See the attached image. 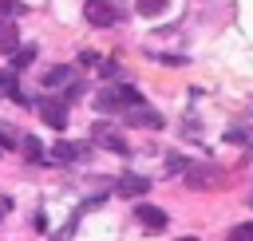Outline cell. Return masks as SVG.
<instances>
[{
	"instance_id": "obj_14",
	"label": "cell",
	"mask_w": 253,
	"mask_h": 241,
	"mask_svg": "<svg viewBox=\"0 0 253 241\" xmlns=\"http://www.w3.org/2000/svg\"><path fill=\"white\" fill-rule=\"evenodd\" d=\"M225 241H253V221H241L225 233Z\"/></svg>"
},
{
	"instance_id": "obj_17",
	"label": "cell",
	"mask_w": 253,
	"mask_h": 241,
	"mask_svg": "<svg viewBox=\"0 0 253 241\" xmlns=\"http://www.w3.org/2000/svg\"><path fill=\"white\" fill-rule=\"evenodd\" d=\"M24 146H28V158H43V150H40V142H36V138H28Z\"/></svg>"
},
{
	"instance_id": "obj_11",
	"label": "cell",
	"mask_w": 253,
	"mask_h": 241,
	"mask_svg": "<svg viewBox=\"0 0 253 241\" xmlns=\"http://www.w3.org/2000/svg\"><path fill=\"white\" fill-rule=\"evenodd\" d=\"M32 59H36V43H16V51H12V71H24Z\"/></svg>"
},
{
	"instance_id": "obj_5",
	"label": "cell",
	"mask_w": 253,
	"mask_h": 241,
	"mask_svg": "<svg viewBox=\"0 0 253 241\" xmlns=\"http://www.w3.org/2000/svg\"><path fill=\"white\" fill-rule=\"evenodd\" d=\"M123 122H126V126H146V130H154V126H162V115L150 111L146 103H138V107L123 111Z\"/></svg>"
},
{
	"instance_id": "obj_10",
	"label": "cell",
	"mask_w": 253,
	"mask_h": 241,
	"mask_svg": "<svg viewBox=\"0 0 253 241\" xmlns=\"http://www.w3.org/2000/svg\"><path fill=\"white\" fill-rule=\"evenodd\" d=\"M71 79H75V71H71V67H63V63L47 67V75H43V83H47L51 91H59V87H63V83H71Z\"/></svg>"
},
{
	"instance_id": "obj_13",
	"label": "cell",
	"mask_w": 253,
	"mask_h": 241,
	"mask_svg": "<svg viewBox=\"0 0 253 241\" xmlns=\"http://www.w3.org/2000/svg\"><path fill=\"white\" fill-rule=\"evenodd\" d=\"M0 95H12V99H20V103H28V95L16 87V71H0Z\"/></svg>"
},
{
	"instance_id": "obj_4",
	"label": "cell",
	"mask_w": 253,
	"mask_h": 241,
	"mask_svg": "<svg viewBox=\"0 0 253 241\" xmlns=\"http://www.w3.org/2000/svg\"><path fill=\"white\" fill-rule=\"evenodd\" d=\"M36 107H40V115H43L47 126H55V130L67 126V103H63V99H40Z\"/></svg>"
},
{
	"instance_id": "obj_6",
	"label": "cell",
	"mask_w": 253,
	"mask_h": 241,
	"mask_svg": "<svg viewBox=\"0 0 253 241\" xmlns=\"http://www.w3.org/2000/svg\"><path fill=\"white\" fill-rule=\"evenodd\" d=\"M115 190H119L123 198H142V194L150 190V178H142V174H123V178L115 182Z\"/></svg>"
},
{
	"instance_id": "obj_15",
	"label": "cell",
	"mask_w": 253,
	"mask_h": 241,
	"mask_svg": "<svg viewBox=\"0 0 253 241\" xmlns=\"http://www.w3.org/2000/svg\"><path fill=\"white\" fill-rule=\"evenodd\" d=\"M134 8H138V12H142V16H158V12H162V8H166V0H138V4H134Z\"/></svg>"
},
{
	"instance_id": "obj_12",
	"label": "cell",
	"mask_w": 253,
	"mask_h": 241,
	"mask_svg": "<svg viewBox=\"0 0 253 241\" xmlns=\"http://www.w3.org/2000/svg\"><path fill=\"white\" fill-rule=\"evenodd\" d=\"M95 138H99V142H107V150H115V154H126V142H123L115 130H107V126H95Z\"/></svg>"
},
{
	"instance_id": "obj_7",
	"label": "cell",
	"mask_w": 253,
	"mask_h": 241,
	"mask_svg": "<svg viewBox=\"0 0 253 241\" xmlns=\"http://www.w3.org/2000/svg\"><path fill=\"white\" fill-rule=\"evenodd\" d=\"M16 43H20V32H16V20H8V16H0V55H12V51H16Z\"/></svg>"
},
{
	"instance_id": "obj_8",
	"label": "cell",
	"mask_w": 253,
	"mask_h": 241,
	"mask_svg": "<svg viewBox=\"0 0 253 241\" xmlns=\"http://www.w3.org/2000/svg\"><path fill=\"white\" fill-rule=\"evenodd\" d=\"M51 158L55 162H79V158H87V142H59L51 150Z\"/></svg>"
},
{
	"instance_id": "obj_9",
	"label": "cell",
	"mask_w": 253,
	"mask_h": 241,
	"mask_svg": "<svg viewBox=\"0 0 253 241\" xmlns=\"http://www.w3.org/2000/svg\"><path fill=\"white\" fill-rule=\"evenodd\" d=\"M134 217H138L146 229H166V213H162L158 205H146V201H142V205L134 209Z\"/></svg>"
},
{
	"instance_id": "obj_3",
	"label": "cell",
	"mask_w": 253,
	"mask_h": 241,
	"mask_svg": "<svg viewBox=\"0 0 253 241\" xmlns=\"http://www.w3.org/2000/svg\"><path fill=\"white\" fill-rule=\"evenodd\" d=\"M186 186H194V190H202V186H213V178H221V170L217 166H210V162H186Z\"/></svg>"
},
{
	"instance_id": "obj_19",
	"label": "cell",
	"mask_w": 253,
	"mask_h": 241,
	"mask_svg": "<svg viewBox=\"0 0 253 241\" xmlns=\"http://www.w3.org/2000/svg\"><path fill=\"white\" fill-rule=\"evenodd\" d=\"M4 209H8V201H0V217H4Z\"/></svg>"
},
{
	"instance_id": "obj_18",
	"label": "cell",
	"mask_w": 253,
	"mask_h": 241,
	"mask_svg": "<svg viewBox=\"0 0 253 241\" xmlns=\"http://www.w3.org/2000/svg\"><path fill=\"white\" fill-rule=\"evenodd\" d=\"M178 241H202V237H178Z\"/></svg>"
},
{
	"instance_id": "obj_16",
	"label": "cell",
	"mask_w": 253,
	"mask_h": 241,
	"mask_svg": "<svg viewBox=\"0 0 253 241\" xmlns=\"http://www.w3.org/2000/svg\"><path fill=\"white\" fill-rule=\"evenodd\" d=\"M79 63H87V67H99L103 59H99V51H83V55H79Z\"/></svg>"
},
{
	"instance_id": "obj_20",
	"label": "cell",
	"mask_w": 253,
	"mask_h": 241,
	"mask_svg": "<svg viewBox=\"0 0 253 241\" xmlns=\"http://www.w3.org/2000/svg\"><path fill=\"white\" fill-rule=\"evenodd\" d=\"M249 205H253V194H249Z\"/></svg>"
},
{
	"instance_id": "obj_2",
	"label": "cell",
	"mask_w": 253,
	"mask_h": 241,
	"mask_svg": "<svg viewBox=\"0 0 253 241\" xmlns=\"http://www.w3.org/2000/svg\"><path fill=\"white\" fill-rule=\"evenodd\" d=\"M83 16H87V24H95V28H111V24H119V20L126 16V4H123V0H87V4H83Z\"/></svg>"
},
{
	"instance_id": "obj_1",
	"label": "cell",
	"mask_w": 253,
	"mask_h": 241,
	"mask_svg": "<svg viewBox=\"0 0 253 241\" xmlns=\"http://www.w3.org/2000/svg\"><path fill=\"white\" fill-rule=\"evenodd\" d=\"M138 103H142V95L130 83H107V87L95 91V111H103V115H123Z\"/></svg>"
}]
</instances>
